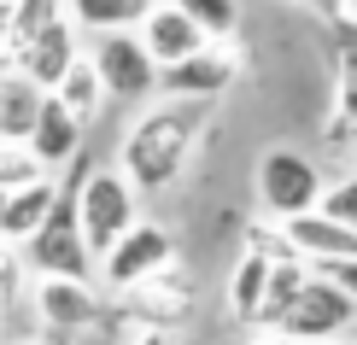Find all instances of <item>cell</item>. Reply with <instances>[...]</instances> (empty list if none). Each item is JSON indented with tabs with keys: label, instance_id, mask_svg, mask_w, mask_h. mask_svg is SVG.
Instances as JSON below:
<instances>
[{
	"label": "cell",
	"instance_id": "obj_1",
	"mask_svg": "<svg viewBox=\"0 0 357 345\" xmlns=\"http://www.w3.org/2000/svg\"><path fill=\"white\" fill-rule=\"evenodd\" d=\"M205 112L211 106H193V100L141 106V117L123 129V141H117V170L129 176V187L135 193H170L182 182L193 153H199Z\"/></svg>",
	"mask_w": 357,
	"mask_h": 345
},
{
	"label": "cell",
	"instance_id": "obj_2",
	"mask_svg": "<svg viewBox=\"0 0 357 345\" xmlns=\"http://www.w3.org/2000/svg\"><path fill=\"white\" fill-rule=\"evenodd\" d=\"M65 193H70V205H77L82 246L94 252V269H100V258L141 222V193L129 187V176L117 170V164H88V158L70 164Z\"/></svg>",
	"mask_w": 357,
	"mask_h": 345
},
{
	"label": "cell",
	"instance_id": "obj_3",
	"mask_svg": "<svg viewBox=\"0 0 357 345\" xmlns=\"http://www.w3.org/2000/svg\"><path fill=\"white\" fill-rule=\"evenodd\" d=\"M322 187H328L322 164L310 153H299V146H287V141L264 146L258 164H252V199H258V217L264 222H293V217L317 211Z\"/></svg>",
	"mask_w": 357,
	"mask_h": 345
},
{
	"label": "cell",
	"instance_id": "obj_4",
	"mask_svg": "<svg viewBox=\"0 0 357 345\" xmlns=\"http://www.w3.org/2000/svg\"><path fill=\"white\" fill-rule=\"evenodd\" d=\"M106 310L112 322L123 328H153V334H182V328L199 316V293L188 287L182 263L165 269V275L141 281V287H123V293H106Z\"/></svg>",
	"mask_w": 357,
	"mask_h": 345
},
{
	"label": "cell",
	"instance_id": "obj_5",
	"mask_svg": "<svg viewBox=\"0 0 357 345\" xmlns=\"http://www.w3.org/2000/svg\"><path fill=\"white\" fill-rule=\"evenodd\" d=\"M182 263V246H176V229L170 222H153V217H141L135 229H129L117 246L100 258L94 269V281H100V293H123V287H141V281H153V275H165V269Z\"/></svg>",
	"mask_w": 357,
	"mask_h": 345
},
{
	"label": "cell",
	"instance_id": "obj_6",
	"mask_svg": "<svg viewBox=\"0 0 357 345\" xmlns=\"http://www.w3.org/2000/svg\"><path fill=\"white\" fill-rule=\"evenodd\" d=\"M24 263H29V281L36 275H70V281H94V252L82 246V229H77V205H70L65 182H59V205L47 211L36 234L24 240Z\"/></svg>",
	"mask_w": 357,
	"mask_h": 345
},
{
	"label": "cell",
	"instance_id": "obj_7",
	"mask_svg": "<svg viewBox=\"0 0 357 345\" xmlns=\"http://www.w3.org/2000/svg\"><path fill=\"white\" fill-rule=\"evenodd\" d=\"M29 310H36V322L53 339H70V334H88V328L112 322L100 281H70V275H36L29 281Z\"/></svg>",
	"mask_w": 357,
	"mask_h": 345
},
{
	"label": "cell",
	"instance_id": "obj_8",
	"mask_svg": "<svg viewBox=\"0 0 357 345\" xmlns=\"http://www.w3.org/2000/svg\"><path fill=\"white\" fill-rule=\"evenodd\" d=\"M88 59H94V70H100L106 106H153L158 100V65H153V53L141 47L135 29H129V36H94Z\"/></svg>",
	"mask_w": 357,
	"mask_h": 345
},
{
	"label": "cell",
	"instance_id": "obj_9",
	"mask_svg": "<svg viewBox=\"0 0 357 345\" xmlns=\"http://www.w3.org/2000/svg\"><path fill=\"white\" fill-rule=\"evenodd\" d=\"M351 328H357V305L334 287L328 275H317V269H310L299 305L287 310V322H281L275 334H287V339H299V345H340Z\"/></svg>",
	"mask_w": 357,
	"mask_h": 345
},
{
	"label": "cell",
	"instance_id": "obj_10",
	"mask_svg": "<svg viewBox=\"0 0 357 345\" xmlns=\"http://www.w3.org/2000/svg\"><path fill=\"white\" fill-rule=\"evenodd\" d=\"M234 82H241V47H234V41H205L193 59L158 70V94L165 100H193V106L222 100Z\"/></svg>",
	"mask_w": 357,
	"mask_h": 345
},
{
	"label": "cell",
	"instance_id": "obj_11",
	"mask_svg": "<svg viewBox=\"0 0 357 345\" xmlns=\"http://www.w3.org/2000/svg\"><path fill=\"white\" fill-rule=\"evenodd\" d=\"M77 59H82V29L70 24V18H59L53 29H41V36L29 41L18 59H12V70H18L24 82H36L41 94H53V88H59V77H65V70L77 65Z\"/></svg>",
	"mask_w": 357,
	"mask_h": 345
},
{
	"label": "cell",
	"instance_id": "obj_12",
	"mask_svg": "<svg viewBox=\"0 0 357 345\" xmlns=\"http://www.w3.org/2000/svg\"><path fill=\"white\" fill-rule=\"evenodd\" d=\"M82 123L70 117L65 106H59L53 94H41V106H36V123H29V153L41 158V170L59 176V170H70V164L82 158Z\"/></svg>",
	"mask_w": 357,
	"mask_h": 345
},
{
	"label": "cell",
	"instance_id": "obj_13",
	"mask_svg": "<svg viewBox=\"0 0 357 345\" xmlns=\"http://www.w3.org/2000/svg\"><path fill=\"white\" fill-rule=\"evenodd\" d=\"M135 36H141V47L153 53V65H158V70L182 65V59H193V53L205 47L199 24H193L188 12L176 6V0H165V6H153V12L141 18V29H135Z\"/></svg>",
	"mask_w": 357,
	"mask_h": 345
},
{
	"label": "cell",
	"instance_id": "obj_14",
	"mask_svg": "<svg viewBox=\"0 0 357 345\" xmlns=\"http://www.w3.org/2000/svg\"><path fill=\"white\" fill-rule=\"evenodd\" d=\"M270 263H275V258L241 246L229 281H222V310H229V322L246 328V334H258V310H264V287H270Z\"/></svg>",
	"mask_w": 357,
	"mask_h": 345
},
{
	"label": "cell",
	"instance_id": "obj_15",
	"mask_svg": "<svg viewBox=\"0 0 357 345\" xmlns=\"http://www.w3.org/2000/svg\"><path fill=\"white\" fill-rule=\"evenodd\" d=\"M53 205H59V176H47V182H36V187H18V193H0V240H6V246H24V240L47 222Z\"/></svg>",
	"mask_w": 357,
	"mask_h": 345
},
{
	"label": "cell",
	"instance_id": "obj_16",
	"mask_svg": "<svg viewBox=\"0 0 357 345\" xmlns=\"http://www.w3.org/2000/svg\"><path fill=\"white\" fill-rule=\"evenodd\" d=\"M322 146L357 158V53H340L334 65V112L322 117Z\"/></svg>",
	"mask_w": 357,
	"mask_h": 345
},
{
	"label": "cell",
	"instance_id": "obj_17",
	"mask_svg": "<svg viewBox=\"0 0 357 345\" xmlns=\"http://www.w3.org/2000/svg\"><path fill=\"white\" fill-rule=\"evenodd\" d=\"M153 6H165V0H65L70 24L88 36H129V29H141Z\"/></svg>",
	"mask_w": 357,
	"mask_h": 345
},
{
	"label": "cell",
	"instance_id": "obj_18",
	"mask_svg": "<svg viewBox=\"0 0 357 345\" xmlns=\"http://www.w3.org/2000/svg\"><path fill=\"white\" fill-rule=\"evenodd\" d=\"M305 281H310V263H305V258H281V263H270V287H264V310H258V334H275V328L287 322V310L299 305Z\"/></svg>",
	"mask_w": 357,
	"mask_h": 345
},
{
	"label": "cell",
	"instance_id": "obj_19",
	"mask_svg": "<svg viewBox=\"0 0 357 345\" xmlns=\"http://www.w3.org/2000/svg\"><path fill=\"white\" fill-rule=\"evenodd\" d=\"M53 100H59V106H65L70 117H77L82 129L94 123L100 112H106V88H100V70H94V59H88V47H82V59H77V65H70L65 77H59Z\"/></svg>",
	"mask_w": 357,
	"mask_h": 345
},
{
	"label": "cell",
	"instance_id": "obj_20",
	"mask_svg": "<svg viewBox=\"0 0 357 345\" xmlns=\"http://www.w3.org/2000/svg\"><path fill=\"white\" fill-rule=\"evenodd\" d=\"M41 88L24 82L18 70L0 65V141H29V123H36Z\"/></svg>",
	"mask_w": 357,
	"mask_h": 345
},
{
	"label": "cell",
	"instance_id": "obj_21",
	"mask_svg": "<svg viewBox=\"0 0 357 345\" xmlns=\"http://www.w3.org/2000/svg\"><path fill=\"white\" fill-rule=\"evenodd\" d=\"M59 18H70L65 12V0H12V29H6V70H12V59H18L29 41L41 36V29H53Z\"/></svg>",
	"mask_w": 357,
	"mask_h": 345
},
{
	"label": "cell",
	"instance_id": "obj_22",
	"mask_svg": "<svg viewBox=\"0 0 357 345\" xmlns=\"http://www.w3.org/2000/svg\"><path fill=\"white\" fill-rule=\"evenodd\" d=\"M193 24H199L205 41H234L241 36V0H176Z\"/></svg>",
	"mask_w": 357,
	"mask_h": 345
},
{
	"label": "cell",
	"instance_id": "obj_23",
	"mask_svg": "<svg viewBox=\"0 0 357 345\" xmlns=\"http://www.w3.org/2000/svg\"><path fill=\"white\" fill-rule=\"evenodd\" d=\"M36 182H47V170L29 153V141H0V193H18V187H36Z\"/></svg>",
	"mask_w": 357,
	"mask_h": 345
},
{
	"label": "cell",
	"instance_id": "obj_24",
	"mask_svg": "<svg viewBox=\"0 0 357 345\" xmlns=\"http://www.w3.org/2000/svg\"><path fill=\"white\" fill-rule=\"evenodd\" d=\"M18 298H29V263L18 246L0 240V334H6V316L18 310Z\"/></svg>",
	"mask_w": 357,
	"mask_h": 345
},
{
	"label": "cell",
	"instance_id": "obj_25",
	"mask_svg": "<svg viewBox=\"0 0 357 345\" xmlns=\"http://www.w3.org/2000/svg\"><path fill=\"white\" fill-rule=\"evenodd\" d=\"M317 211H328L334 222H346V229H357V170H346L340 182L322 187V205Z\"/></svg>",
	"mask_w": 357,
	"mask_h": 345
},
{
	"label": "cell",
	"instance_id": "obj_26",
	"mask_svg": "<svg viewBox=\"0 0 357 345\" xmlns=\"http://www.w3.org/2000/svg\"><path fill=\"white\" fill-rule=\"evenodd\" d=\"M317 275H328V281H334V287H340V293H346V298H351V305H357V258H346V263H322V269H317Z\"/></svg>",
	"mask_w": 357,
	"mask_h": 345
},
{
	"label": "cell",
	"instance_id": "obj_27",
	"mask_svg": "<svg viewBox=\"0 0 357 345\" xmlns=\"http://www.w3.org/2000/svg\"><path fill=\"white\" fill-rule=\"evenodd\" d=\"M117 345H182V334H153V328H129Z\"/></svg>",
	"mask_w": 357,
	"mask_h": 345
},
{
	"label": "cell",
	"instance_id": "obj_28",
	"mask_svg": "<svg viewBox=\"0 0 357 345\" xmlns=\"http://www.w3.org/2000/svg\"><path fill=\"white\" fill-rule=\"evenodd\" d=\"M334 36H340V53H357V12H340Z\"/></svg>",
	"mask_w": 357,
	"mask_h": 345
},
{
	"label": "cell",
	"instance_id": "obj_29",
	"mask_svg": "<svg viewBox=\"0 0 357 345\" xmlns=\"http://www.w3.org/2000/svg\"><path fill=\"white\" fill-rule=\"evenodd\" d=\"M293 6H310V12H322V18H334V12H340V0H293Z\"/></svg>",
	"mask_w": 357,
	"mask_h": 345
},
{
	"label": "cell",
	"instance_id": "obj_30",
	"mask_svg": "<svg viewBox=\"0 0 357 345\" xmlns=\"http://www.w3.org/2000/svg\"><path fill=\"white\" fill-rule=\"evenodd\" d=\"M6 29H12V6H0V65H6Z\"/></svg>",
	"mask_w": 357,
	"mask_h": 345
},
{
	"label": "cell",
	"instance_id": "obj_31",
	"mask_svg": "<svg viewBox=\"0 0 357 345\" xmlns=\"http://www.w3.org/2000/svg\"><path fill=\"white\" fill-rule=\"evenodd\" d=\"M246 345H299V339H287V334H258V339H246Z\"/></svg>",
	"mask_w": 357,
	"mask_h": 345
},
{
	"label": "cell",
	"instance_id": "obj_32",
	"mask_svg": "<svg viewBox=\"0 0 357 345\" xmlns=\"http://www.w3.org/2000/svg\"><path fill=\"white\" fill-rule=\"evenodd\" d=\"M0 6H12V0H0Z\"/></svg>",
	"mask_w": 357,
	"mask_h": 345
},
{
	"label": "cell",
	"instance_id": "obj_33",
	"mask_svg": "<svg viewBox=\"0 0 357 345\" xmlns=\"http://www.w3.org/2000/svg\"><path fill=\"white\" fill-rule=\"evenodd\" d=\"M0 345H6V334H0Z\"/></svg>",
	"mask_w": 357,
	"mask_h": 345
},
{
	"label": "cell",
	"instance_id": "obj_34",
	"mask_svg": "<svg viewBox=\"0 0 357 345\" xmlns=\"http://www.w3.org/2000/svg\"><path fill=\"white\" fill-rule=\"evenodd\" d=\"M340 345H351V339H340Z\"/></svg>",
	"mask_w": 357,
	"mask_h": 345
},
{
	"label": "cell",
	"instance_id": "obj_35",
	"mask_svg": "<svg viewBox=\"0 0 357 345\" xmlns=\"http://www.w3.org/2000/svg\"><path fill=\"white\" fill-rule=\"evenodd\" d=\"M41 345H47V339H41Z\"/></svg>",
	"mask_w": 357,
	"mask_h": 345
}]
</instances>
